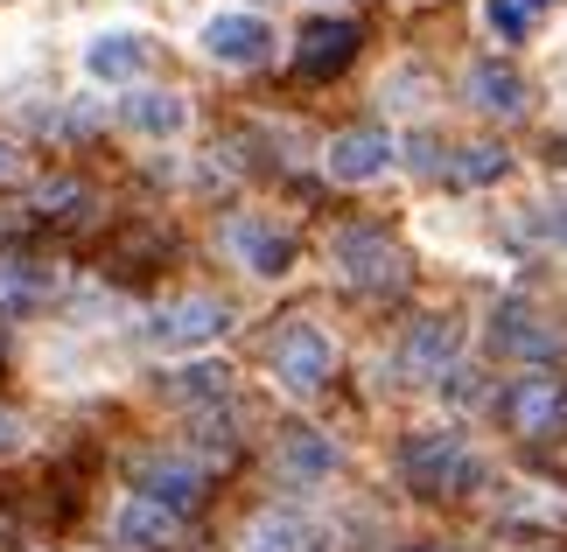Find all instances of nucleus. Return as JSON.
<instances>
[{"instance_id":"f257e3e1","label":"nucleus","mask_w":567,"mask_h":552,"mask_svg":"<svg viewBox=\"0 0 567 552\" xmlns=\"http://www.w3.org/2000/svg\"><path fill=\"white\" fill-rule=\"evenodd\" d=\"M267 378L280 392H295V399H316V392L337 378V336L316 315H288L280 336L267 343Z\"/></svg>"},{"instance_id":"f03ea898","label":"nucleus","mask_w":567,"mask_h":552,"mask_svg":"<svg viewBox=\"0 0 567 552\" xmlns=\"http://www.w3.org/2000/svg\"><path fill=\"white\" fill-rule=\"evenodd\" d=\"M400 476H406V490H421V497H463V490L484 482V455H476L463 434L434 427V434H413L400 448Z\"/></svg>"},{"instance_id":"7ed1b4c3","label":"nucleus","mask_w":567,"mask_h":552,"mask_svg":"<svg viewBox=\"0 0 567 552\" xmlns=\"http://www.w3.org/2000/svg\"><path fill=\"white\" fill-rule=\"evenodd\" d=\"M225 329H231V308L217 294H176V301H155L141 315V343L155 350V357H196V350H210Z\"/></svg>"},{"instance_id":"20e7f679","label":"nucleus","mask_w":567,"mask_h":552,"mask_svg":"<svg viewBox=\"0 0 567 552\" xmlns=\"http://www.w3.org/2000/svg\"><path fill=\"white\" fill-rule=\"evenodd\" d=\"M330 267H337V280H351L358 294H392V287L413 280L406 246L392 231H379V225H343L330 238Z\"/></svg>"},{"instance_id":"39448f33","label":"nucleus","mask_w":567,"mask_h":552,"mask_svg":"<svg viewBox=\"0 0 567 552\" xmlns=\"http://www.w3.org/2000/svg\"><path fill=\"white\" fill-rule=\"evenodd\" d=\"M126 497H147V503H162V511L189 518L196 503L210 497V469L189 448H147V455L126 461Z\"/></svg>"},{"instance_id":"423d86ee","label":"nucleus","mask_w":567,"mask_h":552,"mask_svg":"<svg viewBox=\"0 0 567 552\" xmlns=\"http://www.w3.org/2000/svg\"><path fill=\"white\" fill-rule=\"evenodd\" d=\"M274 50H280L274 21L252 14V8H217V14L196 21V56L217 63V71H267Z\"/></svg>"},{"instance_id":"0eeeda50","label":"nucleus","mask_w":567,"mask_h":552,"mask_svg":"<svg viewBox=\"0 0 567 552\" xmlns=\"http://www.w3.org/2000/svg\"><path fill=\"white\" fill-rule=\"evenodd\" d=\"M78 71L92 84H120V92H134V84L155 71V35L134 29V21H105L78 42Z\"/></svg>"},{"instance_id":"6e6552de","label":"nucleus","mask_w":567,"mask_h":552,"mask_svg":"<svg viewBox=\"0 0 567 552\" xmlns=\"http://www.w3.org/2000/svg\"><path fill=\"white\" fill-rule=\"evenodd\" d=\"M392 168H400V140H392L385 126H343V134L322 147V175L343 183V189H372Z\"/></svg>"},{"instance_id":"1a4fd4ad","label":"nucleus","mask_w":567,"mask_h":552,"mask_svg":"<svg viewBox=\"0 0 567 552\" xmlns=\"http://www.w3.org/2000/svg\"><path fill=\"white\" fill-rule=\"evenodd\" d=\"M217 246H225V259H238V273H252V280H280V273H295V238L274 225V217H225V231H217Z\"/></svg>"},{"instance_id":"9d476101","label":"nucleus","mask_w":567,"mask_h":552,"mask_svg":"<svg viewBox=\"0 0 567 552\" xmlns=\"http://www.w3.org/2000/svg\"><path fill=\"white\" fill-rule=\"evenodd\" d=\"M484 343L497 350V357H512V364H526V371H547L560 357V329L539 315V308H497L491 329H484Z\"/></svg>"},{"instance_id":"9b49d317","label":"nucleus","mask_w":567,"mask_h":552,"mask_svg":"<svg viewBox=\"0 0 567 552\" xmlns=\"http://www.w3.org/2000/svg\"><path fill=\"white\" fill-rule=\"evenodd\" d=\"M343 469V448L322 427H288L274 440V476L288 482V490H316V482H330Z\"/></svg>"},{"instance_id":"f8f14e48","label":"nucleus","mask_w":567,"mask_h":552,"mask_svg":"<svg viewBox=\"0 0 567 552\" xmlns=\"http://www.w3.org/2000/svg\"><path fill=\"white\" fill-rule=\"evenodd\" d=\"M463 357V329H455L449 315H413L400 329V371L413 385H427V378H442V371Z\"/></svg>"},{"instance_id":"ddd939ff","label":"nucleus","mask_w":567,"mask_h":552,"mask_svg":"<svg viewBox=\"0 0 567 552\" xmlns=\"http://www.w3.org/2000/svg\"><path fill=\"white\" fill-rule=\"evenodd\" d=\"M560 413H567V385L554 378V371H518L512 392H505V419H512V434H526V440H547L560 427Z\"/></svg>"},{"instance_id":"4468645a","label":"nucleus","mask_w":567,"mask_h":552,"mask_svg":"<svg viewBox=\"0 0 567 552\" xmlns=\"http://www.w3.org/2000/svg\"><path fill=\"white\" fill-rule=\"evenodd\" d=\"M120 126L141 140H183L189 134V98L168 92V84H134L120 98Z\"/></svg>"},{"instance_id":"2eb2a0df","label":"nucleus","mask_w":567,"mask_h":552,"mask_svg":"<svg viewBox=\"0 0 567 552\" xmlns=\"http://www.w3.org/2000/svg\"><path fill=\"white\" fill-rule=\"evenodd\" d=\"M351 56H358V21H343V14L301 21V35H295V71L301 77H337Z\"/></svg>"},{"instance_id":"dca6fc26","label":"nucleus","mask_w":567,"mask_h":552,"mask_svg":"<svg viewBox=\"0 0 567 552\" xmlns=\"http://www.w3.org/2000/svg\"><path fill=\"white\" fill-rule=\"evenodd\" d=\"M463 92H470L476 113H491V119H526V113H533L526 77H518L505 56H476L470 71H463Z\"/></svg>"},{"instance_id":"f3484780","label":"nucleus","mask_w":567,"mask_h":552,"mask_svg":"<svg viewBox=\"0 0 567 552\" xmlns=\"http://www.w3.org/2000/svg\"><path fill=\"white\" fill-rule=\"evenodd\" d=\"M176 532H183L176 511H162V503H147V497H120V511H113V545L120 552H162V545H176Z\"/></svg>"},{"instance_id":"a211bd4d","label":"nucleus","mask_w":567,"mask_h":552,"mask_svg":"<svg viewBox=\"0 0 567 552\" xmlns=\"http://www.w3.org/2000/svg\"><path fill=\"white\" fill-rule=\"evenodd\" d=\"M238 552H330V532H322L316 518H301V511H267V518L246 524Z\"/></svg>"},{"instance_id":"6ab92c4d","label":"nucleus","mask_w":567,"mask_h":552,"mask_svg":"<svg viewBox=\"0 0 567 552\" xmlns=\"http://www.w3.org/2000/svg\"><path fill=\"white\" fill-rule=\"evenodd\" d=\"M463 189H497V183H512L518 162H512V147H497V140H470V147H449V162H442Z\"/></svg>"},{"instance_id":"aec40b11","label":"nucleus","mask_w":567,"mask_h":552,"mask_svg":"<svg viewBox=\"0 0 567 552\" xmlns=\"http://www.w3.org/2000/svg\"><path fill=\"white\" fill-rule=\"evenodd\" d=\"M189 448H196V461H225V455L238 448V406H231V399L196 406V413H189Z\"/></svg>"},{"instance_id":"412c9836","label":"nucleus","mask_w":567,"mask_h":552,"mask_svg":"<svg viewBox=\"0 0 567 552\" xmlns=\"http://www.w3.org/2000/svg\"><path fill=\"white\" fill-rule=\"evenodd\" d=\"M168 392H176V399H189V413L196 406H210V399H231V371L217 364V357H183L176 371H168Z\"/></svg>"},{"instance_id":"4be33fe9","label":"nucleus","mask_w":567,"mask_h":552,"mask_svg":"<svg viewBox=\"0 0 567 552\" xmlns=\"http://www.w3.org/2000/svg\"><path fill=\"white\" fill-rule=\"evenodd\" d=\"M50 301V273L29 267V259H0V322L8 315H29V308Z\"/></svg>"},{"instance_id":"5701e85b","label":"nucleus","mask_w":567,"mask_h":552,"mask_svg":"<svg viewBox=\"0 0 567 552\" xmlns=\"http://www.w3.org/2000/svg\"><path fill=\"white\" fill-rule=\"evenodd\" d=\"M35 210H42V217H63V225H84V217L99 210V189H84V183H71V175H56V183L35 189Z\"/></svg>"},{"instance_id":"b1692460","label":"nucleus","mask_w":567,"mask_h":552,"mask_svg":"<svg viewBox=\"0 0 567 552\" xmlns=\"http://www.w3.org/2000/svg\"><path fill=\"white\" fill-rule=\"evenodd\" d=\"M533 21H539V14H526L518 0H484V29H491L497 42H526Z\"/></svg>"},{"instance_id":"393cba45","label":"nucleus","mask_w":567,"mask_h":552,"mask_svg":"<svg viewBox=\"0 0 567 552\" xmlns=\"http://www.w3.org/2000/svg\"><path fill=\"white\" fill-rule=\"evenodd\" d=\"M533 231L547 238L554 252H567V189H547V204L533 210Z\"/></svg>"},{"instance_id":"a878e982","label":"nucleus","mask_w":567,"mask_h":552,"mask_svg":"<svg viewBox=\"0 0 567 552\" xmlns=\"http://www.w3.org/2000/svg\"><path fill=\"white\" fill-rule=\"evenodd\" d=\"M21 440H29V427H21V419H14L8 406H0V455H14Z\"/></svg>"},{"instance_id":"bb28decb","label":"nucleus","mask_w":567,"mask_h":552,"mask_svg":"<svg viewBox=\"0 0 567 552\" xmlns=\"http://www.w3.org/2000/svg\"><path fill=\"white\" fill-rule=\"evenodd\" d=\"M14 545H21V532H14L8 518H0V552H14Z\"/></svg>"},{"instance_id":"cd10ccee","label":"nucleus","mask_w":567,"mask_h":552,"mask_svg":"<svg viewBox=\"0 0 567 552\" xmlns=\"http://www.w3.org/2000/svg\"><path fill=\"white\" fill-rule=\"evenodd\" d=\"M8 175H14V147L0 140V183H8Z\"/></svg>"},{"instance_id":"c85d7f7f","label":"nucleus","mask_w":567,"mask_h":552,"mask_svg":"<svg viewBox=\"0 0 567 552\" xmlns=\"http://www.w3.org/2000/svg\"><path fill=\"white\" fill-rule=\"evenodd\" d=\"M518 8H526V14H539V8H554V0H518Z\"/></svg>"},{"instance_id":"c756f323","label":"nucleus","mask_w":567,"mask_h":552,"mask_svg":"<svg viewBox=\"0 0 567 552\" xmlns=\"http://www.w3.org/2000/svg\"><path fill=\"white\" fill-rule=\"evenodd\" d=\"M413 552H449V545H413Z\"/></svg>"}]
</instances>
